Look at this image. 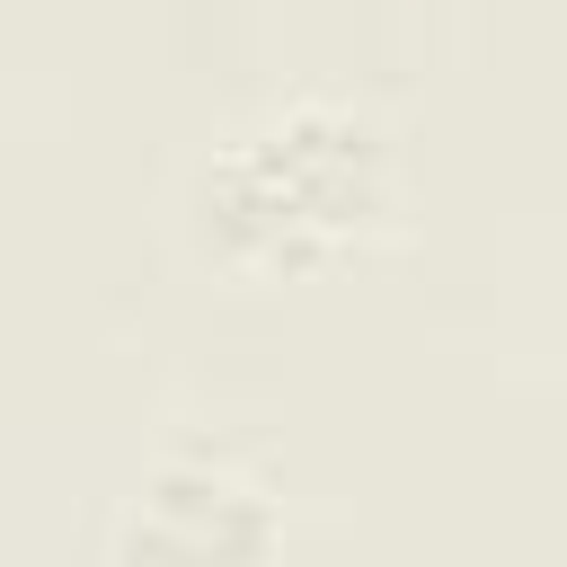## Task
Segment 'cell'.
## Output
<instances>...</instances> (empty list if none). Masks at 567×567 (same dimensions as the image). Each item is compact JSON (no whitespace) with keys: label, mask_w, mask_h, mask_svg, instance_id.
Listing matches in <instances>:
<instances>
[{"label":"cell","mask_w":567,"mask_h":567,"mask_svg":"<svg viewBox=\"0 0 567 567\" xmlns=\"http://www.w3.org/2000/svg\"><path fill=\"white\" fill-rule=\"evenodd\" d=\"M381 204V133L346 106H284L204 168V239L221 257H319Z\"/></svg>","instance_id":"6da1fadb"}]
</instances>
